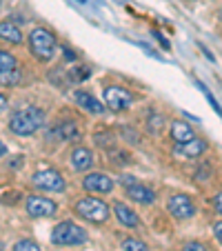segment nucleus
<instances>
[{
	"label": "nucleus",
	"mask_w": 222,
	"mask_h": 251,
	"mask_svg": "<svg viewBox=\"0 0 222 251\" xmlns=\"http://www.w3.org/2000/svg\"><path fill=\"white\" fill-rule=\"evenodd\" d=\"M45 125V114L38 107H25V109L16 111L9 120V129L16 136H31Z\"/></svg>",
	"instance_id": "1"
},
{
	"label": "nucleus",
	"mask_w": 222,
	"mask_h": 251,
	"mask_svg": "<svg viewBox=\"0 0 222 251\" xmlns=\"http://www.w3.org/2000/svg\"><path fill=\"white\" fill-rule=\"evenodd\" d=\"M56 47H58V40L53 36V31H49L47 27H36L31 29L29 33V49H31L33 58L47 62L56 56Z\"/></svg>",
	"instance_id": "2"
},
{
	"label": "nucleus",
	"mask_w": 222,
	"mask_h": 251,
	"mask_svg": "<svg viewBox=\"0 0 222 251\" xmlns=\"http://www.w3.org/2000/svg\"><path fill=\"white\" fill-rule=\"evenodd\" d=\"M89 240V233L80 227V225L65 220V223L56 225L51 231V242L60 247H71V245H82V242Z\"/></svg>",
	"instance_id": "3"
},
{
	"label": "nucleus",
	"mask_w": 222,
	"mask_h": 251,
	"mask_svg": "<svg viewBox=\"0 0 222 251\" xmlns=\"http://www.w3.org/2000/svg\"><path fill=\"white\" fill-rule=\"evenodd\" d=\"M109 211L111 209H109L107 202H102L98 198H91V196H87V198L76 202V213L80 218L91 220V223H104L109 218Z\"/></svg>",
	"instance_id": "4"
},
{
	"label": "nucleus",
	"mask_w": 222,
	"mask_h": 251,
	"mask_svg": "<svg viewBox=\"0 0 222 251\" xmlns=\"http://www.w3.org/2000/svg\"><path fill=\"white\" fill-rule=\"evenodd\" d=\"M31 182L38 187V189H45V191H56V194L65 191V178H62L60 171H56V169L36 171V174L31 176Z\"/></svg>",
	"instance_id": "5"
},
{
	"label": "nucleus",
	"mask_w": 222,
	"mask_h": 251,
	"mask_svg": "<svg viewBox=\"0 0 222 251\" xmlns=\"http://www.w3.org/2000/svg\"><path fill=\"white\" fill-rule=\"evenodd\" d=\"M104 104L111 111H124L133 104V94L124 87H107L104 89Z\"/></svg>",
	"instance_id": "6"
},
{
	"label": "nucleus",
	"mask_w": 222,
	"mask_h": 251,
	"mask_svg": "<svg viewBox=\"0 0 222 251\" xmlns=\"http://www.w3.org/2000/svg\"><path fill=\"white\" fill-rule=\"evenodd\" d=\"M25 207H27V213L33 218H47V216H53L58 211V204L49 198H43V196H29Z\"/></svg>",
	"instance_id": "7"
},
{
	"label": "nucleus",
	"mask_w": 222,
	"mask_h": 251,
	"mask_svg": "<svg viewBox=\"0 0 222 251\" xmlns=\"http://www.w3.org/2000/svg\"><path fill=\"white\" fill-rule=\"evenodd\" d=\"M167 209H169L171 216H175V218L184 220V218H191L196 213V207L194 202H191L189 196H184V194H175L169 198V202H167Z\"/></svg>",
	"instance_id": "8"
},
{
	"label": "nucleus",
	"mask_w": 222,
	"mask_h": 251,
	"mask_svg": "<svg viewBox=\"0 0 222 251\" xmlns=\"http://www.w3.org/2000/svg\"><path fill=\"white\" fill-rule=\"evenodd\" d=\"M207 147L209 145L202 138H191V140H187V142H178L173 147V153L175 156H184V158H198L207 151Z\"/></svg>",
	"instance_id": "9"
},
{
	"label": "nucleus",
	"mask_w": 222,
	"mask_h": 251,
	"mask_svg": "<svg viewBox=\"0 0 222 251\" xmlns=\"http://www.w3.org/2000/svg\"><path fill=\"white\" fill-rule=\"evenodd\" d=\"M82 187L87 191H98V194H109V191L114 189V180L104 174H89L82 180Z\"/></svg>",
	"instance_id": "10"
},
{
	"label": "nucleus",
	"mask_w": 222,
	"mask_h": 251,
	"mask_svg": "<svg viewBox=\"0 0 222 251\" xmlns=\"http://www.w3.org/2000/svg\"><path fill=\"white\" fill-rule=\"evenodd\" d=\"M94 165V151H89L87 147H78L71 153V167L76 171H87Z\"/></svg>",
	"instance_id": "11"
},
{
	"label": "nucleus",
	"mask_w": 222,
	"mask_h": 251,
	"mask_svg": "<svg viewBox=\"0 0 222 251\" xmlns=\"http://www.w3.org/2000/svg\"><path fill=\"white\" fill-rule=\"evenodd\" d=\"M114 213H116V218H118V223L124 225V227H138V225H140V218H138V213L133 211L131 207L123 204V202H116V204H114Z\"/></svg>",
	"instance_id": "12"
},
{
	"label": "nucleus",
	"mask_w": 222,
	"mask_h": 251,
	"mask_svg": "<svg viewBox=\"0 0 222 251\" xmlns=\"http://www.w3.org/2000/svg\"><path fill=\"white\" fill-rule=\"evenodd\" d=\"M127 196L131 200H136V202H140V204H151L153 200H156V191L153 189H149V187H145V185H131V187H127Z\"/></svg>",
	"instance_id": "13"
},
{
	"label": "nucleus",
	"mask_w": 222,
	"mask_h": 251,
	"mask_svg": "<svg viewBox=\"0 0 222 251\" xmlns=\"http://www.w3.org/2000/svg\"><path fill=\"white\" fill-rule=\"evenodd\" d=\"M23 31H20L18 25L9 23V20H5V23H0V40H5V43L9 45H20L23 43Z\"/></svg>",
	"instance_id": "14"
},
{
	"label": "nucleus",
	"mask_w": 222,
	"mask_h": 251,
	"mask_svg": "<svg viewBox=\"0 0 222 251\" xmlns=\"http://www.w3.org/2000/svg\"><path fill=\"white\" fill-rule=\"evenodd\" d=\"M74 98H76L78 107H82V109L89 111V114H102V111H104L102 104H100L91 94H87V91H76V96H74Z\"/></svg>",
	"instance_id": "15"
},
{
	"label": "nucleus",
	"mask_w": 222,
	"mask_h": 251,
	"mask_svg": "<svg viewBox=\"0 0 222 251\" xmlns=\"http://www.w3.org/2000/svg\"><path fill=\"white\" fill-rule=\"evenodd\" d=\"M171 136H173L175 142H187L191 138H196V133L191 129V125H187L184 120H173L171 123Z\"/></svg>",
	"instance_id": "16"
},
{
	"label": "nucleus",
	"mask_w": 222,
	"mask_h": 251,
	"mask_svg": "<svg viewBox=\"0 0 222 251\" xmlns=\"http://www.w3.org/2000/svg\"><path fill=\"white\" fill-rule=\"evenodd\" d=\"M56 136L62 138V140H80L82 133L76 123H60L56 127Z\"/></svg>",
	"instance_id": "17"
},
{
	"label": "nucleus",
	"mask_w": 222,
	"mask_h": 251,
	"mask_svg": "<svg viewBox=\"0 0 222 251\" xmlns=\"http://www.w3.org/2000/svg\"><path fill=\"white\" fill-rule=\"evenodd\" d=\"M16 58L11 56L9 51H5V49H0V74H7V71L16 69Z\"/></svg>",
	"instance_id": "18"
},
{
	"label": "nucleus",
	"mask_w": 222,
	"mask_h": 251,
	"mask_svg": "<svg viewBox=\"0 0 222 251\" xmlns=\"http://www.w3.org/2000/svg\"><path fill=\"white\" fill-rule=\"evenodd\" d=\"M123 249L124 251H149V247H147L142 240H136V238H124Z\"/></svg>",
	"instance_id": "19"
},
{
	"label": "nucleus",
	"mask_w": 222,
	"mask_h": 251,
	"mask_svg": "<svg viewBox=\"0 0 222 251\" xmlns=\"http://www.w3.org/2000/svg\"><path fill=\"white\" fill-rule=\"evenodd\" d=\"M147 125H149V131L151 133H160L162 127H165V118L160 114H151L149 120H147Z\"/></svg>",
	"instance_id": "20"
},
{
	"label": "nucleus",
	"mask_w": 222,
	"mask_h": 251,
	"mask_svg": "<svg viewBox=\"0 0 222 251\" xmlns=\"http://www.w3.org/2000/svg\"><path fill=\"white\" fill-rule=\"evenodd\" d=\"M20 71L18 69H11V71H7V74H0V82L2 85H18L20 82Z\"/></svg>",
	"instance_id": "21"
},
{
	"label": "nucleus",
	"mask_w": 222,
	"mask_h": 251,
	"mask_svg": "<svg viewBox=\"0 0 222 251\" xmlns=\"http://www.w3.org/2000/svg\"><path fill=\"white\" fill-rule=\"evenodd\" d=\"M14 251H43V249L38 247V242H33V240H29V238H25V240L16 242Z\"/></svg>",
	"instance_id": "22"
},
{
	"label": "nucleus",
	"mask_w": 222,
	"mask_h": 251,
	"mask_svg": "<svg viewBox=\"0 0 222 251\" xmlns=\"http://www.w3.org/2000/svg\"><path fill=\"white\" fill-rule=\"evenodd\" d=\"M182 251H209V249L202 245V242L191 240V242H184V245H182Z\"/></svg>",
	"instance_id": "23"
},
{
	"label": "nucleus",
	"mask_w": 222,
	"mask_h": 251,
	"mask_svg": "<svg viewBox=\"0 0 222 251\" xmlns=\"http://www.w3.org/2000/svg\"><path fill=\"white\" fill-rule=\"evenodd\" d=\"M96 142H98L100 147H104V145H111V133H96Z\"/></svg>",
	"instance_id": "24"
},
{
	"label": "nucleus",
	"mask_w": 222,
	"mask_h": 251,
	"mask_svg": "<svg viewBox=\"0 0 222 251\" xmlns=\"http://www.w3.org/2000/svg\"><path fill=\"white\" fill-rule=\"evenodd\" d=\"M120 185L131 187V185H136V178H133V176H123V178H120Z\"/></svg>",
	"instance_id": "25"
},
{
	"label": "nucleus",
	"mask_w": 222,
	"mask_h": 251,
	"mask_svg": "<svg viewBox=\"0 0 222 251\" xmlns=\"http://www.w3.org/2000/svg\"><path fill=\"white\" fill-rule=\"evenodd\" d=\"M7 109V96L5 94H0V114Z\"/></svg>",
	"instance_id": "26"
},
{
	"label": "nucleus",
	"mask_w": 222,
	"mask_h": 251,
	"mask_svg": "<svg viewBox=\"0 0 222 251\" xmlns=\"http://www.w3.org/2000/svg\"><path fill=\"white\" fill-rule=\"evenodd\" d=\"M213 229H216V238H218V240H220V238H222V233H220L222 223H220V220H218V223H216V227H213Z\"/></svg>",
	"instance_id": "27"
},
{
	"label": "nucleus",
	"mask_w": 222,
	"mask_h": 251,
	"mask_svg": "<svg viewBox=\"0 0 222 251\" xmlns=\"http://www.w3.org/2000/svg\"><path fill=\"white\" fill-rule=\"evenodd\" d=\"M216 211L218 213L222 211V198H220V196H216Z\"/></svg>",
	"instance_id": "28"
},
{
	"label": "nucleus",
	"mask_w": 222,
	"mask_h": 251,
	"mask_svg": "<svg viewBox=\"0 0 222 251\" xmlns=\"http://www.w3.org/2000/svg\"><path fill=\"white\" fill-rule=\"evenodd\" d=\"M5 153H7V147L2 145V142H0V156H5Z\"/></svg>",
	"instance_id": "29"
},
{
	"label": "nucleus",
	"mask_w": 222,
	"mask_h": 251,
	"mask_svg": "<svg viewBox=\"0 0 222 251\" xmlns=\"http://www.w3.org/2000/svg\"><path fill=\"white\" fill-rule=\"evenodd\" d=\"M0 251H5V247H2V242H0Z\"/></svg>",
	"instance_id": "30"
},
{
	"label": "nucleus",
	"mask_w": 222,
	"mask_h": 251,
	"mask_svg": "<svg viewBox=\"0 0 222 251\" xmlns=\"http://www.w3.org/2000/svg\"><path fill=\"white\" fill-rule=\"evenodd\" d=\"M0 5H2V0H0Z\"/></svg>",
	"instance_id": "31"
}]
</instances>
